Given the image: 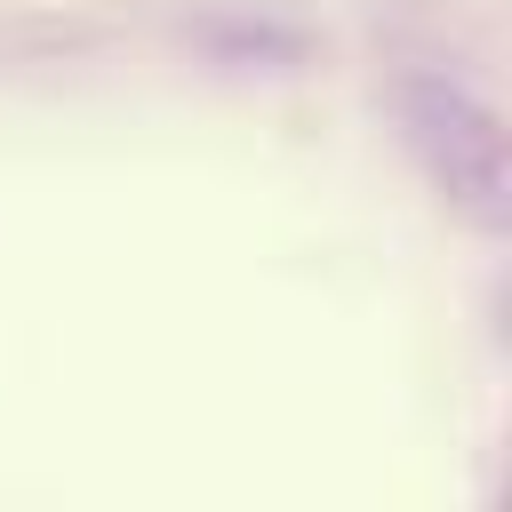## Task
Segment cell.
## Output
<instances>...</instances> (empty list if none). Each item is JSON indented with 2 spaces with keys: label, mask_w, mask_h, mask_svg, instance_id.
Here are the masks:
<instances>
[{
  "label": "cell",
  "mask_w": 512,
  "mask_h": 512,
  "mask_svg": "<svg viewBox=\"0 0 512 512\" xmlns=\"http://www.w3.org/2000/svg\"><path fill=\"white\" fill-rule=\"evenodd\" d=\"M400 120H408V144L424 160V176L448 192V208H464L480 232H504L512 216V160H504V120L496 104H480L464 80H408L400 88Z\"/></svg>",
  "instance_id": "6da1fadb"
}]
</instances>
